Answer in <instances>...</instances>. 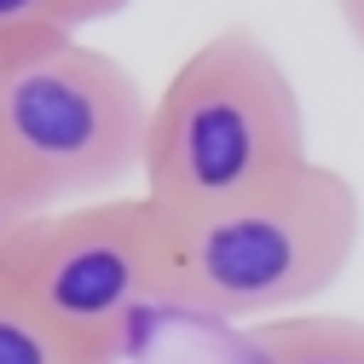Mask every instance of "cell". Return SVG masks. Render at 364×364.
Here are the masks:
<instances>
[{"label": "cell", "mask_w": 364, "mask_h": 364, "mask_svg": "<svg viewBox=\"0 0 364 364\" xmlns=\"http://www.w3.org/2000/svg\"><path fill=\"white\" fill-rule=\"evenodd\" d=\"M312 162L306 110L278 53L243 23L208 35L151 99L145 203L191 220Z\"/></svg>", "instance_id": "1"}, {"label": "cell", "mask_w": 364, "mask_h": 364, "mask_svg": "<svg viewBox=\"0 0 364 364\" xmlns=\"http://www.w3.org/2000/svg\"><path fill=\"white\" fill-rule=\"evenodd\" d=\"M358 225L353 179L312 156L237 203L168 220V306L243 324L295 318L353 266Z\"/></svg>", "instance_id": "2"}, {"label": "cell", "mask_w": 364, "mask_h": 364, "mask_svg": "<svg viewBox=\"0 0 364 364\" xmlns=\"http://www.w3.org/2000/svg\"><path fill=\"white\" fill-rule=\"evenodd\" d=\"M151 93L122 58L53 35L0 53V168L35 214L105 203L145 173Z\"/></svg>", "instance_id": "3"}, {"label": "cell", "mask_w": 364, "mask_h": 364, "mask_svg": "<svg viewBox=\"0 0 364 364\" xmlns=\"http://www.w3.org/2000/svg\"><path fill=\"white\" fill-rule=\"evenodd\" d=\"M6 278L75 347L122 364L139 312L168 306V220L145 197L41 214L18 237Z\"/></svg>", "instance_id": "4"}, {"label": "cell", "mask_w": 364, "mask_h": 364, "mask_svg": "<svg viewBox=\"0 0 364 364\" xmlns=\"http://www.w3.org/2000/svg\"><path fill=\"white\" fill-rule=\"evenodd\" d=\"M255 364H364V318L347 312H295L249 330Z\"/></svg>", "instance_id": "5"}, {"label": "cell", "mask_w": 364, "mask_h": 364, "mask_svg": "<svg viewBox=\"0 0 364 364\" xmlns=\"http://www.w3.org/2000/svg\"><path fill=\"white\" fill-rule=\"evenodd\" d=\"M0 364H116L75 347L6 272H0Z\"/></svg>", "instance_id": "6"}, {"label": "cell", "mask_w": 364, "mask_h": 364, "mask_svg": "<svg viewBox=\"0 0 364 364\" xmlns=\"http://www.w3.org/2000/svg\"><path fill=\"white\" fill-rule=\"evenodd\" d=\"M81 0H0V53L35 47L53 35H81Z\"/></svg>", "instance_id": "7"}, {"label": "cell", "mask_w": 364, "mask_h": 364, "mask_svg": "<svg viewBox=\"0 0 364 364\" xmlns=\"http://www.w3.org/2000/svg\"><path fill=\"white\" fill-rule=\"evenodd\" d=\"M41 214L29 208V197L12 186V173L0 168V272H6V260H12V249H18V237L29 232Z\"/></svg>", "instance_id": "8"}, {"label": "cell", "mask_w": 364, "mask_h": 364, "mask_svg": "<svg viewBox=\"0 0 364 364\" xmlns=\"http://www.w3.org/2000/svg\"><path fill=\"white\" fill-rule=\"evenodd\" d=\"M336 12H341V23H347V35L358 41V53H364V0H336Z\"/></svg>", "instance_id": "9"}, {"label": "cell", "mask_w": 364, "mask_h": 364, "mask_svg": "<svg viewBox=\"0 0 364 364\" xmlns=\"http://www.w3.org/2000/svg\"><path fill=\"white\" fill-rule=\"evenodd\" d=\"M133 0H81V18L87 23H105V18H116V12H127Z\"/></svg>", "instance_id": "10"}]
</instances>
